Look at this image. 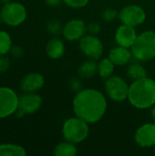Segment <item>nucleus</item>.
<instances>
[{"instance_id":"f257e3e1","label":"nucleus","mask_w":155,"mask_h":156,"mask_svg":"<svg viewBox=\"0 0 155 156\" xmlns=\"http://www.w3.org/2000/svg\"><path fill=\"white\" fill-rule=\"evenodd\" d=\"M72 108L75 115L89 124L100 122L105 115L108 101L105 95L99 90L89 88L76 92Z\"/></svg>"},{"instance_id":"f03ea898","label":"nucleus","mask_w":155,"mask_h":156,"mask_svg":"<svg viewBox=\"0 0 155 156\" xmlns=\"http://www.w3.org/2000/svg\"><path fill=\"white\" fill-rule=\"evenodd\" d=\"M128 101L138 110L151 109L155 104V80L146 76L133 80L129 87Z\"/></svg>"},{"instance_id":"7ed1b4c3","label":"nucleus","mask_w":155,"mask_h":156,"mask_svg":"<svg viewBox=\"0 0 155 156\" xmlns=\"http://www.w3.org/2000/svg\"><path fill=\"white\" fill-rule=\"evenodd\" d=\"M131 50L138 61H150L155 58V31L145 30L140 33Z\"/></svg>"},{"instance_id":"20e7f679","label":"nucleus","mask_w":155,"mask_h":156,"mask_svg":"<svg viewBox=\"0 0 155 156\" xmlns=\"http://www.w3.org/2000/svg\"><path fill=\"white\" fill-rule=\"evenodd\" d=\"M61 132L65 141L78 144L89 137L90 124L75 115L64 122Z\"/></svg>"},{"instance_id":"39448f33","label":"nucleus","mask_w":155,"mask_h":156,"mask_svg":"<svg viewBox=\"0 0 155 156\" xmlns=\"http://www.w3.org/2000/svg\"><path fill=\"white\" fill-rule=\"evenodd\" d=\"M0 15L5 25L11 27H17L26 20L27 10L22 3L12 0L1 6Z\"/></svg>"},{"instance_id":"423d86ee","label":"nucleus","mask_w":155,"mask_h":156,"mask_svg":"<svg viewBox=\"0 0 155 156\" xmlns=\"http://www.w3.org/2000/svg\"><path fill=\"white\" fill-rule=\"evenodd\" d=\"M129 87L126 80L117 75H112L106 79L104 89L108 97L115 102H122L128 100Z\"/></svg>"},{"instance_id":"0eeeda50","label":"nucleus","mask_w":155,"mask_h":156,"mask_svg":"<svg viewBox=\"0 0 155 156\" xmlns=\"http://www.w3.org/2000/svg\"><path fill=\"white\" fill-rule=\"evenodd\" d=\"M19 108V96L10 87L0 86V120L15 115Z\"/></svg>"},{"instance_id":"6e6552de","label":"nucleus","mask_w":155,"mask_h":156,"mask_svg":"<svg viewBox=\"0 0 155 156\" xmlns=\"http://www.w3.org/2000/svg\"><path fill=\"white\" fill-rule=\"evenodd\" d=\"M79 49L85 57L95 60L101 58L104 46L102 41L96 35H85L79 40Z\"/></svg>"},{"instance_id":"1a4fd4ad","label":"nucleus","mask_w":155,"mask_h":156,"mask_svg":"<svg viewBox=\"0 0 155 156\" xmlns=\"http://www.w3.org/2000/svg\"><path fill=\"white\" fill-rule=\"evenodd\" d=\"M119 19L122 24L132 27H139L146 20L147 15L145 10L139 5H128L119 11Z\"/></svg>"},{"instance_id":"9d476101","label":"nucleus","mask_w":155,"mask_h":156,"mask_svg":"<svg viewBox=\"0 0 155 156\" xmlns=\"http://www.w3.org/2000/svg\"><path fill=\"white\" fill-rule=\"evenodd\" d=\"M136 144L142 148H150L155 145V122H146L141 125L134 133Z\"/></svg>"},{"instance_id":"9b49d317","label":"nucleus","mask_w":155,"mask_h":156,"mask_svg":"<svg viewBox=\"0 0 155 156\" xmlns=\"http://www.w3.org/2000/svg\"><path fill=\"white\" fill-rule=\"evenodd\" d=\"M86 32L87 25L85 22L79 18H73L63 25L62 36L68 41H77L85 36Z\"/></svg>"},{"instance_id":"f8f14e48","label":"nucleus","mask_w":155,"mask_h":156,"mask_svg":"<svg viewBox=\"0 0 155 156\" xmlns=\"http://www.w3.org/2000/svg\"><path fill=\"white\" fill-rule=\"evenodd\" d=\"M43 101L37 92H24L19 96V109L22 110L26 115H32L37 112Z\"/></svg>"},{"instance_id":"ddd939ff","label":"nucleus","mask_w":155,"mask_h":156,"mask_svg":"<svg viewBox=\"0 0 155 156\" xmlns=\"http://www.w3.org/2000/svg\"><path fill=\"white\" fill-rule=\"evenodd\" d=\"M137 32L134 27L122 24L116 30L114 38L118 46L131 48L137 38Z\"/></svg>"},{"instance_id":"4468645a","label":"nucleus","mask_w":155,"mask_h":156,"mask_svg":"<svg viewBox=\"0 0 155 156\" xmlns=\"http://www.w3.org/2000/svg\"><path fill=\"white\" fill-rule=\"evenodd\" d=\"M45 85V78L38 72H29L20 80L19 87L23 92H37Z\"/></svg>"},{"instance_id":"2eb2a0df","label":"nucleus","mask_w":155,"mask_h":156,"mask_svg":"<svg viewBox=\"0 0 155 156\" xmlns=\"http://www.w3.org/2000/svg\"><path fill=\"white\" fill-rule=\"evenodd\" d=\"M108 57L116 66H124L131 62L133 55L131 48L117 46L111 49Z\"/></svg>"},{"instance_id":"dca6fc26","label":"nucleus","mask_w":155,"mask_h":156,"mask_svg":"<svg viewBox=\"0 0 155 156\" xmlns=\"http://www.w3.org/2000/svg\"><path fill=\"white\" fill-rule=\"evenodd\" d=\"M66 51L65 44L62 39L58 37H53L50 38L46 45V53L50 59H59L61 58Z\"/></svg>"},{"instance_id":"f3484780","label":"nucleus","mask_w":155,"mask_h":156,"mask_svg":"<svg viewBox=\"0 0 155 156\" xmlns=\"http://www.w3.org/2000/svg\"><path fill=\"white\" fill-rule=\"evenodd\" d=\"M98 73V62L95 59L89 58L82 62L79 69L78 74L81 79H90Z\"/></svg>"},{"instance_id":"a211bd4d","label":"nucleus","mask_w":155,"mask_h":156,"mask_svg":"<svg viewBox=\"0 0 155 156\" xmlns=\"http://www.w3.org/2000/svg\"><path fill=\"white\" fill-rule=\"evenodd\" d=\"M115 64L111 60L109 57L100 58L98 61V74L101 79H108L112 76L115 69Z\"/></svg>"},{"instance_id":"6ab92c4d","label":"nucleus","mask_w":155,"mask_h":156,"mask_svg":"<svg viewBox=\"0 0 155 156\" xmlns=\"http://www.w3.org/2000/svg\"><path fill=\"white\" fill-rule=\"evenodd\" d=\"M26 150L16 144H0V156H26Z\"/></svg>"},{"instance_id":"aec40b11","label":"nucleus","mask_w":155,"mask_h":156,"mask_svg":"<svg viewBox=\"0 0 155 156\" xmlns=\"http://www.w3.org/2000/svg\"><path fill=\"white\" fill-rule=\"evenodd\" d=\"M53 154L56 156H75L78 154V149L75 144L65 141L56 145Z\"/></svg>"},{"instance_id":"412c9836","label":"nucleus","mask_w":155,"mask_h":156,"mask_svg":"<svg viewBox=\"0 0 155 156\" xmlns=\"http://www.w3.org/2000/svg\"><path fill=\"white\" fill-rule=\"evenodd\" d=\"M127 75L133 81L146 77L147 71L143 64H141L140 62H133L128 67Z\"/></svg>"},{"instance_id":"4be33fe9","label":"nucleus","mask_w":155,"mask_h":156,"mask_svg":"<svg viewBox=\"0 0 155 156\" xmlns=\"http://www.w3.org/2000/svg\"><path fill=\"white\" fill-rule=\"evenodd\" d=\"M12 47L13 40L11 35L7 31L0 29V56L10 53Z\"/></svg>"},{"instance_id":"5701e85b","label":"nucleus","mask_w":155,"mask_h":156,"mask_svg":"<svg viewBox=\"0 0 155 156\" xmlns=\"http://www.w3.org/2000/svg\"><path fill=\"white\" fill-rule=\"evenodd\" d=\"M47 30L48 32L52 35L53 37H58L60 34H62V30H63V25L61 24L60 21L57 20V19H51L47 23Z\"/></svg>"},{"instance_id":"b1692460","label":"nucleus","mask_w":155,"mask_h":156,"mask_svg":"<svg viewBox=\"0 0 155 156\" xmlns=\"http://www.w3.org/2000/svg\"><path fill=\"white\" fill-rule=\"evenodd\" d=\"M119 16V12L114 8L108 7L104 9L101 13V17L105 22H112Z\"/></svg>"},{"instance_id":"393cba45","label":"nucleus","mask_w":155,"mask_h":156,"mask_svg":"<svg viewBox=\"0 0 155 156\" xmlns=\"http://www.w3.org/2000/svg\"><path fill=\"white\" fill-rule=\"evenodd\" d=\"M63 3L70 8L79 9L85 7L90 3V0H63Z\"/></svg>"},{"instance_id":"a878e982","label":"nucleus","mask_w":155,"mask_h":156,"mask_svg":"<svg viewBox=\"0 0 155 156\" xmlns=\"http://www.w3.org/2000/svg\"><path fill=\"white\" fill-rule=\"evenodd\" d=\"M11 67V61L10 58L6 55H1L0 56V74L5 73L9 70Z\"/></svg>"},{"instance_id":"bb28decb","label":"nucleus","mask_w":155,"mask_h":156,"mask_svg":"<svg viewBox=\"0 0 155 156\" xmlns=\"http://www.w3.org/2000/svg\"><path fill=\"white\" fill-rule=\"evenodd\" d=\"M101 30V26L100 23L98 22H90L88 25H87V32H89V34H91V35H98Z\"/></svg>"},{"instance_id":"cd10ccee","label":"nucleus","mask_w":155,"mask_h":156,"mask_svg":"<svg viewBox=\"0 0 155 156\" xmlns=\"http://www.w3.org/2000/svg\"><path fill=\"white\" fill-rule=\"evenodd\" d=\"M69 88L72 91H75V92L79 91L80 90H82V85H81L80 80L76 78H72L69 80Z\"/></svg>"},{"instance_id":"c85d7f7f","label":"nucleus","mask_w":155,"mask_h":156,"mask_svg":"<svg viewBox=\"0 0 155 156\" xmlns=\"http://www.w3.org/2000/svg\"><path fill=\"white\" fill-rule=\"evenodd\" d=\"M11 55L14 57V58H21L23 55H24V49L22 48V47L18 46V45H13L12 48H11V51H10Z\"/></svg>"},{"instance_id":"c756f323","label":"nucleus","mask_w":155,"mask_h":156,"mask_svg":"<svg viewBox=\"0 0 155 156\" xmlns=\"http://www.w3.org/2000/svg\"><path fill=\"white\" fill-rule=\"evenodd\" d=\"M45 3L51 7L58 6L61 3H63V0H45Z\"/></svg>"},{"instance_id":"7c9ffc66","label":"nucleus","mask_w":155,"mask_h":156,"mask_svg":"<svg viewBox=\"0 0 155 156\" xmlns=\"http://www.w3.org/2000/svg\"><path fill=\"white\" fill-rule=\"evenodd\" d=\"M15 116L17 118V119H21V118H23L24 116H26V114H25V112L22 111V110H20L19 108H18V110L16 112V113H15Z\"/></svg>"},{"instance_id":"2f4dec72","label":"nucleus","mask_w":155,"mask_h":156,"mask_svg":"<svg viewBox=\"0 0 155 156\" xmlns=\"http://www.w3.org/2000/svg\"><path fill=\"white\" fill-rule=\"evenodd\" d=\"M151 117H152L153 122H155V104L151 107Z\"/></svg>"},{"instance_id":"473e14b6","label":"nucleus","mask_w":155,"mask_h":156,"mask_svg":"<svg viewBox=\"0 0 155 156\" xmlns=\"http://www.w3.org/2000/svg\"><path fill=\"white\" fill-rule=\"evenodd\" d=\"M1 1V3H2V5H5V4H7V3H9V2H11L12 0H0Z\"/></svg>"},{"instance_id":"72a5a7b5","label":"nucleus","mask_w":155,"mask_h":156,"mask_svg":"<svg viewBox=\"0 0 155 156\" xmlns=\"http://www.w3.org/2000/svg\"><path fill=\"white\" fill-rule=\"evenodd\" d=\"M3 23V21H2V17H1V15H0V27H1V24Z\"/></svg>"},{"instance_id":"f704fd0d","label":"nucleus","mask_w":155,"mask_h":156,"mask_svg":"<svg viewBox=\"0 0 155 156\" xmlns=\"http://www.w3.org/2000/svg\"><path fill=\"white\" fill-rule=\"evenodd\" d=\"M153 148H154V153H155V145H154V146H153Z\"/></svg>"},{"instance_id":"c9c22d12","label":"nucleus","mask_w":155,"mask_h":156,"mask_svg":"<svg viewBox=\"0 0 155 156\" xmlns=\"http://www.w3.org/2000/svg\"><path fill=\"white\" fill-rule=\"evenodd\" d=\"M1 4H2V3H1V1H0V5H1Z\"/></svg>"}]
</instances>
